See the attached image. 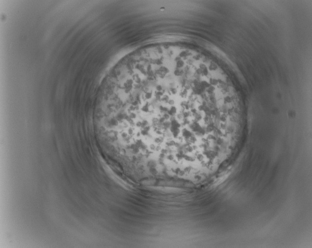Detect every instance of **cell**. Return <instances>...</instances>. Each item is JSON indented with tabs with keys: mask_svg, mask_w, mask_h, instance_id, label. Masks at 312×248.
Instances as JSON below:
<instances>
[{
	"mask_svg": "<svg viewBox=\"0 0 312 248\" xmlns=\"http://www.w3.org/2000/svg\"><path fill=\"white\" fill-rule=\"evenodd\" d=\"M132 124L147 132L172 136L183 147L200 143L211 124L207 86L191 78L152 81L134 92Z\"/></svg>",
	"mask_w": 312,
	"mask_h": 248,
	"instance_id": "1",
	"label": "cell"
}]
</instances>
